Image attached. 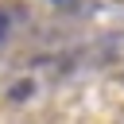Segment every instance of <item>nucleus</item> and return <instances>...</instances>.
<instances>
[{
  "label": "nucleus",
  "mask_w": 124,
  "mask_h": 124,
  "mask_svg": "<svg viewBox=\"0 0 124 124\" xmlns=\"http://www.w3.org/2000/svg\"><path fill=\"white\" fill-rule=\"evenodd\" d=\"M4 31H8V16H4V8H0V39H4Z\"/></svg>",
  "instance_id": "1"
}]
</instances>
